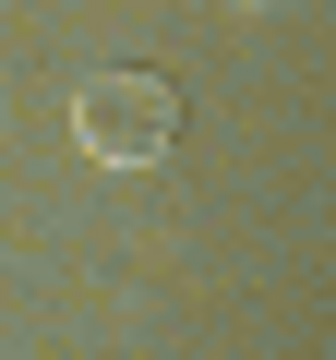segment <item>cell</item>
<instances>
[{"instance_id": "6da1fadb", "label": "cell", "mask_w": 336, "mask_h": 360, "mask_svg": "<svg viewBox=\"0 0 336 360\" xmlns=\"http://www.w3.org/2000/svg\"><path fill=\"white\" fill-rule=\"evenodd\" d=\"M181 120H193V96L168 84V72H132V60H108V72L72 84V132H84V156H108V168L168 156V144H181Z\"/></svg>"}]
</instances>
